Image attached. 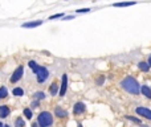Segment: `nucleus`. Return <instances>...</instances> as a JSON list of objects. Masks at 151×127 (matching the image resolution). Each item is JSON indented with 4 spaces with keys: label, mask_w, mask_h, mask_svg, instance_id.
<instances>
[{
    "label": "nucleus",
    "mask_w": 151,
    "mask_h": 127,
    "mask_svg": "<svg viewBox=\"0 0 151 127\" xmlns=\"http://www.w3.org/2000/svg\"><path fill=\"white\" fill-rule=\"evenodd\" d=\"M29 68L37 74V81L39 82H44L48 78V76H49L48 69L44 68V66H39L34 61H29Z\"/></svg>",
    "instance_id": "f257e3e1"
},
{
    "label": "nucleus",
    "mask_w": 151,
    "mask_h": 127,
    "mask_svg": "<svg viewBox=\"0 0 151 127\" xmlns=\"http://www.w3.org/2000/svg\"><path fill=\"white\" fill-rule=\"evenodd\" d=\"M122 86L126 91L131 93V94H138L139 93V85L135 81L132 77H126V78L122 81Z\"/></svg>",
    "instance_id": "f03ea898"
},
{
    "label": "nucleus",
    "mask_w": 151,
    "mask_h": 127,
    "mask_svg": "<svg viewBox=\"0 0 151 127\" xmlns=\"http://www.w3.org/2000/svg\"><path fill=\"white\" fill-rule=\"evenodd\" d=\"M37 122H39V124L41 127H48V126H50V124L53 123V116H52V114H50V113L44 111V113H41L39 115Z\"/></svg>",
    "instance_id": "7ed1b4c3"
},
{
    "label": "nucleus",
    "mask_w": 151,
    "mask_h": 127,
    "mask_svg": "<svg viewBox=\"0 0 151 127\" xmlns=\"http://www.w3.org/2000/svg\"><path fill=\"white\" fill-rule=\"evenodd\" d=\"M23 73H24V69H23V66H19L17 69H16L15 71H13V74H12V77H11V82L12 83H15V82H17L19 79L23 77Z\"/></svg>",
    "instance_id": "20e7f679"
},
{
    "label": "nucleus",
    "mask_w": 151,
    "mask_h": 127,
    "mask_svg": "<svg viewBox=\"0 0 151 127\" xmlns=\"http://www.w3.org/2000/svg\"><path fill=\"white\" fill-rule=\"evenodd\" d=\"M135 111H137V114H139L140 116H145V118H147V119H150V121H151V111L148 110V108H146V107H138Z\"/></svg>",
    "instance_id": "39448f33"
},
{
    "label": "nucleus",
    "mask_w": 151,
    "mask_h": 127,
    "mask_svg": "<svg viewBox=\"0 0 151 127\" xmlns=\"http://www.w3.org/2000/svg\"><path fill=\"white\" fill-rule=\"evenodd\" d=\"M66 87H68V76L64 74L62 76V82H61V89H60V95H65Z\"/></svg>",
    "instance_id": "423d86ee"
},
{
    "label": "nucleus",
    "mask_w": 151,
    "mask_h": 127,
    "mask_svg": "<svg viewBox=\"0 0 151 127\" xmlns=\"http://www.w3.org/2000/svg\"><path fill=\"white\" fill-rule=\"evenodd\" d=\"M42 24L41 20H36V21H29V23L23 24V28H36V26H40Z\"/></svg>",
    "instance_id": "0eeeda50"
},
{
    "label": "nucleus",
    "mask_w": 151,
    "mask_h": 127,
    "mask_svg": "<svg viewBox=\"0 0 151 127\" xmlns=\"http://www.w3.org/2000/svg\"><path fill=\"white\" fill-rule=\"evenodd\" d=\"M85 105L82 102H78V103H76L74 105V108H73V111H74V114H81V113H84L85 111Z\"/></svg>",
    "instance_id": "6e6552de"
},
{
    "label": "nucleus",
    "mask_w": 151,
    "mask_h": 127,
    "mask_svg": "<svg viewBox=\"0 0 151 127\" xmlns=\"http://www.w3.org/2000/svg\"><path fill=\"white\" fill-rule=\"evenodd\" d=\"M9 115V108L8 106H0V116L1 118H7Z\"/></svg>",
    "instance_id": "1a4fd4ad"
},
{
    "label": "nucleus",
    "mask_w": 151,
    "mask_h": 127,
    "mask_svg": "<svg viewBox=\"0 0 151 127\" xmlns=\"http://www.w3.org/2000/svg\"><path fill=\"white\" fill-rule=\"evenodd\" d=\"M114 7H130V5H135V1H125V3H114Z\"/></svg>",
    "instance_id": "9d476101"
},
{
    "label": "nucleus",
    "mask_w": 151,
    "mask_h": 127,
    "mask_svg": "<svg viewBox=\"0 0 151 127\" xmlns=\"http://www.w3.org/2000/svg\"><path fill=\"white\" fill-rule=\"evenodd\" d=\"M140 91H142V93H143V95H146L147 98H151V89H150L148 86H142Z\"/></svg>",
    "instance_id": "9b49d317"
},
{
    "label": "nucleus",
    "mask_w": 151,
    "mask_h": 127,
    "mask_svg": "<svg viewBox=\"0 0 151 127\" xmlns=\"http://www.w3.org/2000/svg\"><path fill=\"white\" fill-rule=\"evenodd\" d=\"M57 90H58V83H57V82H53V83L50 85V89H49L50 94L56 95V94H57Z\"/></svg>",
    "instance_id": "f8f14e48"
},
{
    "label": "nucleus",
    "mask_w": 151,
    "mask_h": 127,
    "mask_svg": "<svg viewBox=\"0 0 151 127\" xmlns=\"http://www.w3.org/2000/svg\"><path fill=\"white\" fill-rule=\"evenodd\" d=\"M54 113H56V115H57V116H61V118H64V116L68 115V113H66L65 110H62L61 107H56V111H54Z\"/></svg>",
    "instance_id": "ddd939ff"
},
{
    "label": "nucleus",
    "mask_w": 151,
    "mask_h": 127,
    "mask_svg": "<svg viewBox=\"0 0 151 127\" xmlns=\"http://www.w3.org/2000/svg\"><path fill=\"white\" fill-rule=\"evenodd\" d=\"M138 66H139V69L142 71H147L148 69H150V65H148V63H146V62H139V63H138Z\"/></svg>",
    "instance_id": "4468645a"
},
{
    "label": "nucleus",
    "mask_w": 151,
    "mask_h": 127,
    "mask_svg": "<svg viewBox=\"0 0 151 127\" xmlns=\"http://www.w3.org/2000/svg\"><path fill=\"white\" fill-rule=\"evenodd\" d=\"M13 95H17V97H21V95H24L23 89H20V87H16V89H13Z\"/></svg>",
    "instance_id": "2eb2a0df"
},
{
    "label": "nucleus",
    "mask_w": 151,
    "mask_h": 127,
    "mask_svg": "<svg viewBox=\"0 0 151 127\" xmlns=\"http://www.w3.org/2000/svg\"><path fill=\"white\" fill-rule=\"evenodd\" d=\"M7 94H8V91H7V87H1V89H0V98H4V97H7Z\"/></svg>",
    "instance_id": "dca6fc26"
},
{
    "label": "nucleus",
    "mask_w": 151,
    "mask_h": 127,
    "mask_svg": "<svg viewBox=\"0 0 151 127\" xmlns=\"http://www.w3.org/2000/svg\"><path fill=\"white\" fill-rule=\"evenodd\" d=\"M129 121H132V122H135V123H138V124H142V122L139 121V119H137V118H134V116H131V115H127L126 116Z\"/></svg>",
    "instance_id": "f3484780"
},
{
    "label": "nucleus",
    "mask_w": 151,
    "mask_h": 127,
    "mask_svg": "<svg viewBox=\"0 0 151 127\" xmlns=\"http://www.w3.org/2000/svg\"><path fill=\"white\" fill-rule=\"evenodd\" d=\"M16 127H24V121L21 118H19V119H16V124H15Z\"/></svg>",
    "instance_id": "a211bd4d"
},
{
    "label": "nucleus",
    "mask_w": 151,
    "mask_h": 127,
    "mask_svg": "<svg viewBox=\"0 0 151 127\" xmlns=\"http://www.w3.org/2000/svg\"><path fill=\"white\" fill-rule=\"evenodd\" d=\"M24 114H25V116H26L28 119L32 118V111L29 110V108H25V110H24Z\"/></svg>",
    "instance_id": "6ab92c4d"
},
{
    "label": "nucleus",
    "mask_w": 151,
    "mask_h": 127,
    "mask_svg": "<svg viewBox=\"0 0 151 127\" xmlns=\"http://www.w3.org/2000/svg\"><path fill=\"white\" fill-rule=\"evenodd\" d=\"M36 98L42 99V98H45V94H44V93H41V91H39V93H36Z\"/></svg>",
    "instance_id": "aec40b11"
},
{
    "label": "nucleus",
    "mask_w": 151,
    "mask_h": 127,
    "mask_svg": "<svg viewBox=\"0 0 151 127\" xmlns=\"http://www.w3.org/2000/svg\"><path fill=\"white\" fill-rule=\"evenodd\" d=\"M77 12H78V13H85V12H90V9H89V8H85V9H78Z\"/></svg>",
    "instance_id": "412c9836"
},
{
    "label": "nucleus",
    "mask_w": 151,
    "mask_h": 127,
    "mask_svg": "<svg viewBox=\"0 0 151 127\" xmlns=\"http://www.w3.org/2000/svg\"><path fill=\"white\" fill-rule=\"evenodd\" d=\"M102 82H103V77H101V78H99V79H98V83H99V85H101V83H102Z\"/></svg>",
    "instance_id": "4be33fe9"
},
{
    "label": "nucleus",
    "mask_w": 151,
    "mask_h": 127,
    "mask_svg": "<svg viewBox=\"0 0 151 127\" xmlns=\"http://www.w3.org/2000/svg\"><path fill=\"white\" fill-rule=\"evenodd\" d=\"M148 65L151 66V56H150V60H148Z\"/></svg>",
    "instance_id": "5701e85b"
},
{
    "label": "nucleus",
    "mask_w": 151,
    "mask_h": 127,
    "mask_svg": "<svg viewBox=\"0 0 151 127\" xmlns=\"http://www.w3.org/2000/svg\"><path fill=\"white\" fill-rule=\"evenodd\" d=\"M32 127H37V126H36V124H32Z\"/></svg>",
    "instance_id": "b1692460"
},
{
    "label": "nucleus",
    "mask_w": 151,
    "mask_h": 127,
    "mask_svg": "<svg viewBox=\"0 0 151 127\" xmlns=\"http://www.w3.org/2000/svg\"><path fill=\"white\" fill-rule=\"evenodd\" d=\"M0 127H4V126H3V124H1V123H0Z\"/></svg>",
    "instance_id": "393cba45"
},
{
    "label": "nucleus",
    "mask_w": 151,
    "mask_h": 127,
    "mask_svg": "<svg viewBox=\"0 0 151 127\" xmlns=\"http://www.w3.org/2000/svg\"><path fill=\"white\" fill-rule=\"evenodd\" d=\"M78 127H82V126H81V124H78Z\"/></svg>",
    "instance_id": "a878e982"
},
{
    "label": "nucleus",
    "mask_w": 151,
    "mask_h": 127,
    "mask_svg": "<svg viewBox=\"0 0 151 127\" xmlns=\"http://www.w3.org/2000/svg\"><path fill=\"white\" fill-rule=\"evenodd\" d=\"M4 127H8V126H4Z\"/></svg>",
    "instance_id": "bb28decb"
}]
</instances>
